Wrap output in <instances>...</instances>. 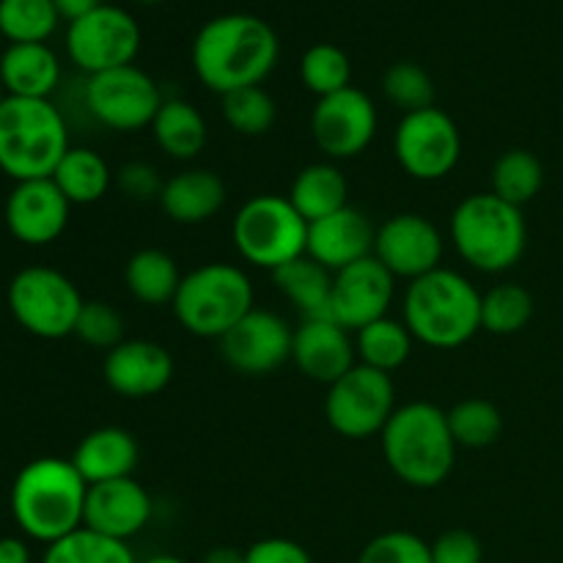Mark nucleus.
<instances>
[{"label":"nucleus","instance_id":"obj_43","mask_svg":"<svg viewBox=\"0 0 563 563\" xmlns=\"http://www.w3.org/2000/svg\"><path fill=\"white\" fill-rule=\"evenodd\" d=\"M119 190L132 201H159L165 181L159 179V170L148 163H126L119 168Z\"/></svg>","mask_w":563,"mask_h":563},{"label":"nucleus","instance_id":"obj_42","mask_svg":"<svg viewBox=\"0 0 563 563\" xmlns=\"http://www.w3.org/2000/svg\"><path fill=\"white\" fill-rule=\"evenodd\" d=\"M432 563H482L484 548L478 542L476 533L462 531V528H451V531L440 533L432 544Z\"/></svg>","mask_w":563,"mask_h":563},{"label":"nucleus","instance_id":"obj_4","mask_svg":"<svg viewBox=\"0 0 563 563\" xmlns=\"http://www.w3.org/2000/svg\"><path fill=\"white\" fill-rule=\"evenodd\" d=\"M482 291L454 269H434L410 280L405 291V324L412 339L434 350H456L482 330Z\"/></svg>","mask_w":563,"mask_h":563},{"label":"nucleus","instance_id":"obj_26","mask_svg":"<svg viewBox=\"0 0 563 563\" xmlns=\"http://www.w3.org/2000/svg\"><path fill=\"white\" fill-rule=\"evenodd\" d=\"M289 201L306 223H317L350 207V181L333 163L306 165L291 181Z\"/></svg>","mask_w":563,"mask_h":563},{"label":"nucleus","instance_id":"obj_35","mask_svg":"<svg viewBox=\"0 0 563 563\" xmlns=\"http://www.w3.org/2000/svg\"><path fill=\"white\" fill-rule=\"evenodd\" d=\"M533 297L517 284H498L482 297V330L493 335H515L531 322Z\"/></svg>","mask_w":563,"mask_h":563},{"label":"nucleus","instance_id":"obj_8","mask_svg":"<svg viewBox=\"0 0 563 563\" xmlns=\"http://www.w3.org/2000/svg\"><path fill=\"white\" fill-rule=\"evenodd\" d=\"M231 240L247 264L275 273L306 256L308 223L289 198L264 192L242 203L231 225Z\"/></svg>","mask_w":563,"mask_h":563},{"label":"nucleus","instance_id":"obj_45","mask_svg":"<svg viewBox=\"0 0 563 563\" xmlns=\"http://www.w3.org/2000/svg\"><path fill=\"white\" fill-rule=\"evenodd\" d=\"M53 3H55V11H58L60 20L75 22V20H80V16L91 14L93 9H99V5H102V0H53Z\"/></svg>","mask_w":563,"mask_h":563},{"label":"nucleus","instance_id":"obj_40","mask_svg":"<svg viewBox=\"0 0 563 563\" xmlns=\"http://www.w3.org/2000/svg\"><path fill=\"white\" fill-rule=\"evenodd\" d=\"M75 335L93 350H115L124 339V319L110 302L86 300L77 317Z\"/></svg>","mask_w":563,"mask_h":563},{"label":"nucleus","instance_id":"obj_16","mask_svg":"<svg viewBox=\"0 0 563 563\" xmlns=\"http://www.w3.org/2000/svg\"><path fill=\"white\" fill-rule=\"evenodd\" d=\"M445 242L438 225L416 212H401L377 229L374 258L394 278L418 280L440 269Z\"/></svg>","mask_w":563,"mask_h":563},{"label":"nucleus","instance_id":"obj_14","mask_svg":"<svg viewBox=\"0 0 563 563\" xmlns=\"http://www.w3.org/2000/svg\"><path fill=\"white\" fill-rule=\"evenodd\" d=\"M377 126L372 97L355 86L319 99L311 115L313 141L330 159H352L366 152L377 137Z\"/></svg>","mask_w":563,"mask_h":563},{"label":"nucleus","instance_id":"obj_10","mask_svg":"<svg viewBox=\"0 0 563 563\" xmlns=\"http://www.w3.org/2000/svg\"><path fill=\"white\" fill-rule=\"evenodd\" d=\"M82 102L91 119L108 130L137 132L152 126L165 97L152 75L130 64L86 77Z\"/></svg>","mask_w":563,"mask_h":563},{"label":"nucleus","instance_id":"obj_22","mask_svg":"<svg viewBox=\"0 0 563 563\" xmlns=\"http://www.w3.org/2000/svg\"><path fill=\"white\" fill-rule=\"evenodd\" d=\"M374 242L377 229L372 220L361 209L344 207L330 218L308 223L306 256L335 275L350 264L374 256Z\"/></svg>","mask_w":563,"mask_h":563},{"label":"nucleus","instance_id":"obj_29","mask_svg":"<svg viewBox=\"0 0 563 563\" xmlns=\"http://www.w3.org/2000/svg\"><path fill=\"white\" fill-rule=\"evenodd\" d=\"M152 132L157 146L163 148L168 157L181 159V163L196 159L198 154L203 152V146H207L209 135L201 110H196L181 97L165 99L163 108L154 115Z\"/></svg>","mask_w":563,"mask_h":563},{"label":"nucleus","instance_id":"obj_18","mask_svg":"<svg viewBox=\"0 0 563 563\" xmlns=\"http://www.w3.org/2000/svg\"><path fill=\"white\" fill-rule=\"evenodd\" d=\"M69 212L71 203L53 179L16 181L5 201V225L16 242L42 247L64 234Z\"/></svg>","mask_w":563,"mask_h":563},{"label":"nucleus","instance_id":"obj_38","mask_svg":"<svg viewBox=\"0 0 563 563\" xmlns=\"http://www.w3.org/2000/svg\"><path fill=\"white\" fill-rule=\"evenodd\" d=\"M223 119L240 135L258 137L273 130L275 119H278V108H275V99L262 86H251L225 93Z\"/></svg>","mask_w":563,"mask_h":563},{"label":"nucleus","instance_id":"obj_13","mask_svg":"<svg viewBox=\"0 0 563 563\" xmlns=\"http://www.w3.org/2000/svg\"><path fill=\"white\" fill-rule=\"evenodd\" d=\"M401 170L418 181L445 179L462 159V132L445 110L427 108L405 113L394 135Z\"/></svg>","mask_w":563,"mask_h":563},{"label":"nucleus","instance_id":"obj_50","mask_svg":"<svg viewBox=\"0 0 563 563\" xmlns=\"http://www.w3.org/2000/svg\"><path fill=\"white\" fill-rule=\"evenodd\" d=\"M5 102V91H3V82H0V104Z\"/></svg>","mask_w":563,"mask_h":563},{"label":"nucleus","instance_id":"obj_36","mask_svg":"<svg viewBox=\"0 0 563 563\" xmlns=\"http://www.w3.org/2000/svg\"><path fill=\"white\" fill-rule=\"evenodd\" d=\"M445 416H449L451 434L462 449H487L498 443L504 432V416L487 399H465L451 407Z\"/></svg>","mask_w":563,"mask_h":563},{"label":"nucleus","instance_id":"obj_20","mask_svg":"<svg viewBox=\"0 0 563 563\" xmlns=\"http://www.w3.org/2000/svg\"><path fill=\"white\" fill-rule=\"evenodd\" d=\"M174 379V357L157 341H121L104 357V383L124 399H148L163 394Z\"/></svg>","mask_w":563,"mask_h":563},{"label":"nucleus","instance_id":"obj_24","mask_svg":"<svg viewBox=\"0 0 563 563\" xmlns=\"http://www.w3.org/2000/svg\"><path fill=\"white\" fill-rule=\"evenodd\" d=\"M225 207V185L214 170L190 168L165 179L159 209L179 225L207 223Z\"/></svg>","mask_w":563,"mask_h":563},{"label":"nucleus","instance_id":"obj_19","mask_svg":"<svg viewBox=\"0 0 563 563\" xmlns=\"http://www.w3.org/2000/svg\"><path fill=\"white\" fill-rule=\"evenodd\" d=\"M152 511V495L132 476L91 484L86 495L82 528L115 539V542H130L148 526Z\"/></svg>","mask_w":563,"mask_h":563},{"label":"nucleus","instance_id":"obj_32","mask_svg":"<svg viewBox=\"0 0 563 563\" xmlns=\"http://www.w3.org/2000/svg\"><path fill=\"white\" fill-rule=\"evenodd\" d=\"M493 190L498 198H504L511 207H526L539 196L544 185V165L542 159L526 148H509L500 154L493 165Z\"/></svg>","mask_w":563,"mask_h":563},{"label":"nucleus","instance_id":"obj_37","mask_svg":"<svg viewBox=\"0 0 563 563\" xmlns=\"http://www.w3.org/2000/svg\"><path fill=\"white\" fill-rule=\"evenodd\" d=\"M42 563H137L130 544L93 533L88 528L47 544Z\"/></svg>","mask_w":563,"mask_h":563},{"label":"nucleus","instance_id":"obj_34","mask_svg":"<svg viewBox=\"0 0 563 563\" xmlns=\"http://www.w3.org/2000/svg\"><path fill=\"white\" fill-rule=\"evenodd\" d=\"M300 80L319 99L344 91L352 82L350 55L341 47H335V44H313L300 58Z\"/></svg>","mask_w":563,"mask_h":563},{"label":"nucleus","instance_id":"obj_41","mask_svg":"<svg viewBox=\"0 0 563 563\" xmlns=\"http://www.w3.org/2000/svg\"><path fill=\"white\" fill-rule=\"evenodd\" d=\"M357 563H432V548L410 531H388L361 550Z\"/></svg>","mask_w":563,"mask_h":563},{"label":"nucleus","instance_id":"obj_12","mask_svg":"<svg viewBox=\"0 0 563 563\" xmlns=\"http://www.w3.org/2000/svg\"><path fill=\"white\" fill-rule=\"evenodd\" d=\"M137 49L141 25L121 5L102 3L66 27V55L86 77L135 64Z\"/></svg>","mask_w":563,"mask_h":563},{"label":"nucleus","instance_id":"obj_9","mask_svg":"<svg viewBox=\"0 0 563 563\" xmlns=\"http://www.w3.org/2000/svg\"><path fill=\"white\" fill-rule=\"evenodd\" d=\"M82 295L71 278L53 267H25L9 284V311L22 330L36 339L75 335Z\"/></svg>","mask_w":563,"mask_h":563},{"label":"nucleus","instance_id":"obj_2","mask_svg":"<svg viewBox=\"0 0 563 563\" xmlns=\"http://www.w3.org/2000/svg\"><path fill=\"white\" fill-rule=\"evenodd\" d=\"M86 495V478L71 460L42 456L16 473L11 484V515L25 537L55 544L82 528Z\"/></svg>","mask_w":563,"mask_h":563},{"label":"nucleus","instance_id":"obj_6","mask_svg":"<svg viewBox=\"0 0 563 563\" xmlns=\"http://www.w3.org/2000/svg\"><path fill=\"white\" fill-rule=\"evenodd\" d=\"M451 242L473 269L487 275L506 273L522 258L528 225L520 207H511L495 192L467 196L451 214Z\"/></svg>","mask_w":563,"mask_h":563},{"label":"nucleus","instance_id":"obj_3","mask_svg":"<svg viewBox=\"0 0 563 563\" xmlns=\"http://www.w3.org/2000/svg\"><path fill=\"white\" fill-rule=\"evenodd\" d=\"M379 440L385 462L407 487L434 489L454 471L460 445L449 429V416L438 405L410 401L396 407Z\"/></svg>","mask_w":563,"mask_h":563},{"label":"nucleus","instance_id":"obj_21","mask_svg":"<svg viewBox=\"0 0 563 563\" xmlns=\"http://www.w3.org/2000/svg\"><path fill=\"white\" fill-rule=\"evenodd\" d=\"M357 350L350 330L333 319H302L291 341V363L308 379L333 385L357 366Z\"/></svg>","mask_w":563,"mask_h":563},{"label":"nucleus","instance_id":"obj_28","mask_svg":"<svg viewBox=\"0 0 563 563\" xmlns=\"http://www.w3.org/2000/svg\"><path fill=\"white\" fill-rule=\"evenodd\" d=\"M49 179L58 185L71 207H86V203H97L108 196L110 185H113V170H110L108 159L93 148L71 146Z\"/></svg>","mask_w":563,"mask_h":563},{"label":"nucleus","instance_id":"obj_33","mask_svg":"<svg viewBox=\"0 0 563 563\" xmlns=\"http://www.w3.org/2000/svg\"><path fill=\"white\" fill-rule=\"evenodd\" d=\"M58 22L53 0H0V36L9 44H47Z\"/></svg>","mask_w":563,"mask_h":563},{"label":"nucleus","instance_id":"obj_7","mask_svg":"<svg viewBox=\"0 0 563 563\" xmlns=\"http://www.w3.org/2000/svg\"><path fill=\"white\" fill-rule=\"evenodd\" d=\"M170 306L187 333L220 341L253 311V284L234 264H203L181 278Z\"/></svg>","mask_w":563,"mask_h":563},{"label":"nucleus","instance_id":"obj_49","mask_svg":"<svg viewBox=\"0 0 563 563\" xmlns=\"http://www.w3.org/2000/svg\"><path fill=\"white\" fill-rule=\"evenodd\" d=\"M135 3H141V5H157V3H163V0H135Z\"/></svg>","mask_w":563,"mask_h":563},{"label":"nucleus","instance_id":"obj_31","mask_svg":"<svg viewBox=\"0 0 563 563\" xmlns=\"http://www.w3.org/2000/svg\"><path fill=\"white\" fill-rule=\"evenodd\" d=\"M412 333L407 330L405 319L383 317L377 322L357 330L355 350L363 366H372L377 372H396L407 363L412 352Z\"/></svg>","mask_w":563,"mask_h":563},{"label":"nucleus","instance_id":"obj_15","mask_svg":"<svg viewBox=\"0 0 563 563\" xmlns=\"http://www.w3.org/2000/svg\"><path fill=\"white\" fill-rule=\"evenodd\" d=\"M291 341L295 330L284 322V317L253 308L220 339V355L245 377H267L291 361Z\"/></svg>","mask_w":563,"mask_h":563},{"label":"nucleus","instance_id":"obj_30","mask_svg":"<svg viewBox=\"0 0 563 563\" xmlns=\"http://www.w3.org/2000/svg\"><path fill=\"white\" fill-rule=\"evenodd\" d=\"M185 275L176 267V258L159 247H143L132 253L124 267L126 291L143 306H168Z\"/></svg>","mask_w":563,"mask_h":563},{"label":"nucleus","instance_id":"obj_48","mask_svg":"<svg viewBox=\"0 0 563 563\" xmlns=\"http://www.w3.org/2000/svg\"><path fill=\"white\" fill-rule=\"evenodd\" d=\"M143 563H187L185 559H176V555H154V559L143 561Z\"/></svg>","mask_w":563,"mask_h":563},{"label":"nucleus","instance_id":"obj_44","mask_svg":"<svg viewBox=\"0 0 563 563\" xmlns=\"http://www.w3.org/2000/svg\"><path fill=\"white\" fill-rule=\"evenodd\" d=\"M245 563H313L311 553L291 539H262L245 550Z\"/></svg>","mask_w":563,"mask_h":563},{"label":"nucleus","instance_id":"obj_1","mask_svg":"<svg viewBox=\"0 0 563 563\" xmlns=\"http://www.w3.org/2000/svg\"><path fill=\"white\" fill-rule=\"evenodd\" d=\"M280 55L278 33L256 14L212 16L192 38V69L209 91L262 86Z\"/></svg>","mask_w":563,"mask_h":563},{"label":"nucleus","instance_id":"obj_11","mask_svg":"<svg viewBox=\"0 0 563 563\" xmlns=\"http://www.w3.org/2000/svg\"><path fill=\"white\" fill-rule=\"evenodd\" d=\"M396 412V385L390 374L357 363L339 383L328 388L324 416L330 429L346 440H366L383 434Z\"/></svg>","mask_w":563,"mask_h":563},{"label":"nucleus","instance_id":"obj_39","mask_svg":"<svg viewBox=\"0 0 563 563\" xmlns=\"http://www.w3.org/2000/svg\"><path fill=\"white\" fill-rule=\"evenodd\" d=\"M383 91L385 99L405 110V113L434 108L432 77L423 66L412 64V60H399V64L388 66L383 77Z\"/></svg>","mask_w":563,"mask_h":563},{"label":"nucleus","instance_id":"obj_27","mask_svg":"<svg viewBox=\"0 0 563 563\" xmlns=\"http://www.w3.org/2000/svg\"><path fill=\"white\" fill-rule=\"evenodd\" d=\"M273 278L302 319H333V273L322 264L300 256L275 269Z\"/></svg>","mask_w":563,"mask_h":563},{"label":"nucleus","instance_id":"obj_23","mask_svg":"<svg viewBox=\"0 0 563 563\" xmlns=\"http://www.w3.org/2000/svg\"><path fill=\"white\" fill-rule=\"evenodd\" d=\"M137 460H141L137 440L121 427L93 429L77 443L75 454H71V465L86 478L88 487L132 476Z\"/></svg>","mask_w":563,"mask_h":563},{"label":"nucleus","instance_id":"obj_47","mask_svg":"<svg viewBox=\"0 0 563 563\" xmlns=\"http://www.w3.org/2000/svg\"><path fill=\"white\" fill-rule=\"evenodd\" d=\"M201 563H245V553H240L236 548H212L203 555Z\"/></svg>","mask_w":563,"mask_h":563},{"label":"nucleus","instance_id":"obj_17","mask_svg":"<svg viewBox=\"0 0 563 563\" xmlns=\"http://www.w3.org/2000/svg\"><path fill=\"white\" fill-rule=\"evenodd\" d=\"M396 278L374 256L350 264L333 275V322L357 333L366 324L388 317Z\"/></svg>","mask_w":563,"mask_h":563},{"label":"nucleus","instance_id":"obj_25","mask_svg":"<svg viewBox=\"0 0 563 563\" xmlns=\"http://www.w3.org/2000/svg\"><path fill=\"white\" fill-rule=\"evenodd\" d=\"M5 97L49 99L60 86V60L49 44H9L0 55Z\"/></svg>","mask_w":563,"mask_h":563},{"label":"nucleus","instance_id":"obj_46","mask_svg":"<svg viewBox=\"0 0 563 563\" xmlns=\"http://www.w3.org/2000/svg\"><path fill=\"white\" fill-rule=\"evenodd\" d=\"M0 563H31V548L22 539H0Z\"/></svg>","mask_w":563,"mask_h":563},{"label":"nucleus","instance_id":"obj_5","mask_svg":"<svg viewBox=\"0 0 563 563\" xmlns=\"http://www.w3.org/2000/svg\"><path fill=\"white\" fill-rule=\"evenodd\" d=\"M69 148L66 119L49 99L5 97L0 104V170L5 176L49 179Z\"/></svg>","mask_w":563,"mask_h":563}]
</instances>
